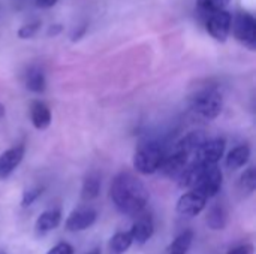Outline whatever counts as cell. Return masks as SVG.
<instances>
[{
    "instance_id": "cell-26",
    "label": "cell",
    "mask_w": 256,
    "mask_h": 254,
    "mask_svg": "<svg viewBox=\"0 0 256 254\" xmlns=\"http://www.w3.org/2000/svg\"><path fill=\"white\" fill-rule=\"evenodd\" d=\"M58 0H36V4L42 9H46V7H51L57 3Z\"/></svg>"
},
{
    "instance_id": "cell-5",
    "label": "cell",
    "mask_w": 256,
    "mask_h": 254,
    "mask_svg": "<svg viewBox=\"0 0 256 254\" xmlns=\"http://www.w3.org/2000/svg\"><path fill=\"white\" fill-rule=\"evenodd\" d=\"M231 30L238 42H242L249 49H255L256 46V19L249 12H238L232 22Z\"/></svg>"
},
{
    "instance_id": "cell-20",
    "label": "cell",
    "mask_w": 256,
    "mask_h": 254,
    "mask_svg": "<svg viewBox=\"0 0 256 254\" xmlns=\"http://www.w3.org/2000/svg\"><path fill=\"white\" fill-rule=\"evenodd\" d=\"M230 1L231 0H196V12L202 19H206L210 13L225 9Z\"/></svg>"
},
{
    "instance_id": "cell-15",
    "label": "cell",
    "mask_w": 256,
    "mask_h": 254,
    "mask_svg": "<svg viewBox=\"0 0 256 254\" xmlns=\"http://www.w3.org/2000/svg\"><path fill=\"white\" fill-rule=\"evenodd\" d=\"M134 244L132 241V235L130 232H117L111 240H110V244H108V249H110V254H124L130 246Z\"/></svg>"
},
{
    "instance_id": "cell-1",
    "label": "cell",
    "mask_w": 256,
    "mask_h": 254,
    "mask_svg": "<svg viewBox=\"0 0 256 254\" xmlns=\"http://www.w3.org/2000/svg\"><path fill=\"white\" fill-rule=\"evenodd\" d=\"M110 198L114 207L126 216L141 214L150 199L144 183L130 172H120L110 187Z\"/></svg>"
},
{
    "instance_id": "cell-21",
    "label": "cell",
    "mask_w": 256,
    "mask_h": 254,
    "mask_svg": "<svg viewBox=\"0 0 256 254\" xmlns=\"http://www.w3.org/2000/svg\"><path fill=\"white\" fill-rule=\"evenodd\" d=\"M255 187L256 171L255 168H249V169H246V171L242 174V177H240V180H238V189H240V192H242L244 196H249V195H252V193L255 192Z\"/></svg>"
},
{
    "instance_id": "cell-3",
    "label": "cell",
    "mask_w": 256,
    "mask_h": 254,
    "mask_svg": "<svg viewBox=\"0 0 256 254\" xmlns=\"http://www.w3.org/2000/svg\"><path fill=\"white\" fill-rule=\"evenodd\" d=\"M222 181H224V175L218 165H200L198 175L190 190L200 193L206 199H212L220 192Z\"/></svg>"
},
{
    "instance_id": "cell-7",
    "label": "cell",
    "mask_w": 256,
    "mask_h": 254,
    "mask_svg": "<svg viewBox=\"0 0 256 254\" xmlns=\"http://www.w3.org/2000/svg\"><path fill=\"white\" fill-rule=\"evenodd\" d=\"M225 147L226 144L222 138L206 139L194 153V162L200 165H218V162L224 157Z\"/></svg>"
},
{
    "instance_id": "cell-22",
    "label": "cell",
    "mask_w": 256,
    "mask_h": 254,
    "mask_svg": "<svg viewBox=\"0 0 256 254\" xmlns=\"http://www.w3.org/2000/svg\"><path fill=\"white\" fill-rule=\"evenodd\" d=\"M42 192H44L42 187H33V189L26 190L24 195H22V199H21V207H22V208L30 207V205L42 195Z\"/></svg>"
},
{
    "instance_id": "cell-6",
    "label": "cell",
    "mask_w": 256,
    "mask_h": 254,
    "mask_svg": "<svg viewBox=\"0 0 256 254\" xmlns=\"http://www.w3.org/2000/svg\"><path fill=\"white\" fill-rule=\"evenodd\" d=\"M206 28L212 37H214L219 42H225L231 33V22H232V15L226 10H216L210 13L206 19Z\"/></svg>"
},
{
    "instance_id": "cell-11",
    "label": "cell",
    "mask_w": 256,
    "mask_h": 254,
    "mask_svg": "<svg viewBox=\"0 0 256 254\" xmlns=\"http://www.w3.org/2000/svg\"><path fill=\"white\" fill-rule=\"evenodd\" d=\"M24 157V145H16L0 154V180H6L21 163Z\"/></svg>"
},
{
    "instance_id": "cell-28",
    "label": "cell",
    "mask_w": 256,
    "mask_h": 254,
    "mask_svg": "<svg viewBox=\"0 0 256 254\" xmlns=\"http://www.w3.org/2000/svg\"><path fill=\"white\" fill-rule=\"evenodd\" d=\"M4 112H6V109H4V106L0 103V117H3V115H4Z\"/></svg>"
},
{
    "instance_id": "cell-24",
    "label": "cell",
    "mask_w": 256,
    "mask_h": 254,
    "mask_svg": "<svg viewBox=\"0 0 256 254\" xmlns=\"http://www.w3.org/2000/svg\"><path fill=\"white\" fill-rule=\"evenodd\" d=\"M46 254H74V249L68 243H60L56 247H52Z\"/></svg>"
},
{
    "instance_id": "cell-14",
    "label": "cell",
    "mask_w": 256,
    "mask_h": 254,
    "mask_svg": "<svg viewBox=\"0 0 256 254\" xmlns=\"http://www.w3.org/2000/svg\"><path fill=\"white\" fill-rule=\"evenodd\" d=\"M249 157H250V148L243 144V145H238V147L232 148L228 153L225 165H226V168L230 171H237V169L243 168L249 162Z\"/></svg>"
},
{
    "instance_id": "cell-17",
    "label": "cell",
    "mask_w": 256,
    "mask_h": 254,
    "mask_svg": "<svg viewBox=\"0 0 256 254\" xmlns=\"http://www.w3.org/2000/svg\"><path fill=\"white\" fill-rule=\"evenodd\" d=\"M100 192V178L98 174H88L82 183L81 198L84 201H93L99 196Z\"/></svg>"
},
{
    "instance_id": "cell-8",
    "label": "cell",
    "mask_w": 256,
    "mask_h": 254,
    "mask_svg": "<svg viewBox=\"0 0 256 254\" xmlns=\"http://www.w3.org/2000/svg\"><path fill=\"white\" fill-rule=\"evenodd\" d=\"M96 219H98V213L93 208H87V207L78 208L69 214V217L64 222V228L69 232H81L93 226Z\"/></svg>"
},
{
    "instance_id": "cell-19",
    "label": "cell",
    "mask_w": 256,
    "mask_h": 254,
    "mask_svg": "<svg viewBox=\"0 0 256 254\" xmlns=\"http://www.w3.org/2000/svg\"><path fill=\"white\" fill-rule=\"evenodd\" d=\"M192 241H194V232L184 231L170 244L168 254H186L192 246Z\"/></svg>"
},
{
    "instance_id": "cell-9",
    "label": "cell",
    "mask_w": 256,
    "mask_h": 254,
    "mask_svg": "<svg viewBox=\"0 0 256 254\" xmlns=\"http://www.w3.org/2000/svg\"><path fill=\"white\" fill-rule=\"evenodd\" d=\"M207 205V199L200 193L190 190L184 193L177 202V213L183 217H196Z\"/></svg>"
},
{
    "instance_id": "cell-23",
    "label": "cell",
    "mask_w": 256,
    "mask_h": 254,
    "mask_svg": "<svg viewBox=\"0 0 256 254\" xmlns=\"http://www.w3.org/2000/svg\"><path fill=\"white\" fill-rule=\"evenodd\" d=\"M39 25H40V22H39V21H34V22L26 24V25H22V27L18 30V36H20L21 39H28V37H33V36H34V33L38 31Z\"/></svg>"
},
{
    "instance_id": "cell-13",
    "label": "cell",
    "mask_w": 256,
    "mask_h": 254,
    "mask_svg": "<svg viewBox=\"0 0 256 254\" xmlns=\"http://www.w3.org/2000/svg\"><path fill=\"white\" fill-rule=\"evenodd\" d=\"M30 118L33 126L38 130H45L50 124H51V112L50 108L44 103V102H33L32 108H30Z\"/></svg>"
},
{
    "instance_id": "cell-16",
    "label": "cell",
    "mask_w": 256,
    "mask_h": 254,
    "mask_svg": "<svg viewBox=\"0 0 256 254\" xmlns=\"http://www.w3.org/2000/svg\"><path fill=\"white\" fill-rule=\"evenodd\" d=\"M226 222H228V216L222 205H214L210 208V211L207 214V226L210 229L222 231V229H225Z\"/></svg>"
},
{
    "instance_id": "cell-29",
    "label": "cell",
    "mask_w": 256,
    "mask_h": 254,
    "mask_svg": "<svg viewBox=\"0 0 256 254\" xmlns=\"http://www.w3.org/2000/svg\"><path fill=\"white\" fill-rule=\"evenodd\" d=\"M90 254H99V253H98V252H94V253H90Z\"/></svg>"
},
{
    "instance_id": "cell-27",
    "label": "cell",
    "mask_w": 256,
    "mask_h": 254,
    "mask_svg": "<svg viewBox=\"0 0 256 254\" xmlns=\"http://www.w3.org/2000/svg\"><path fill=\"white\" fill-rule=\"evenodd\" d=\"M60 28H62V27H60V25H58V24H56V27H51V28H50V31H48V33H50V34H52V36H54V34H57V33H58V31H60Z\"/></svg>"
},
{
    "instance_id": "cell-2",
    "label": "cell",
    "mask_w": 256,
    "mask_h": 254,
    "mask_svg": "<svg viewBox=\"0 0 256 254\" xmlns=\"http://www.w3.org/2000/svg\"><path fill=\"white\" fill-rule=\"evenodd\" d=\"M164 147L156 141H148L141 144L134 154V168L142 175H152L159 171L162 160L165 157Z\"/></svg>"
},
{
    "instance_id": "cell-25",
    "label": "cell",
    "mask_w": 256,
    "mask_h": 254,
    "mask_svg": "<svg viewBox=\"0 0 256 254\" xmlns=\"http://www.w3.org/2000/svg\"><path fill=\"white\" fill-rule=\"evenodd\" d=\"M228 254H255V250H254L252 244H243V246L236 247L234 250H231Z\"/></svg>"
},
{
    "instance_id": "cell-12",
    "label": "cell",
    "mask_w": 256,
    "mask_h": 254,
    "mask_svg": "<svg viewBox=\"0 0 256 254\" xmlns=\"http://www.w3.org/2000/svg\"><path fill=\"white\" fill-rule=\"evenodd\" d=\"M60 223H62V213H60V210L45 211V213H42L38 217L36 225H34V232L42 237V235L57 229Z\"/></svg>"
},
{
    "instance_id": "cell-18",
    "label": "cell",
    "mask_w": 256,
    "mask_h": 254,
    "mask_svg": "<svg viewBox=\"0 0 256 254\" xmlns=\"http://www.w3.org/2000/svg\"><path fill=\"white\" fill-rule=\"evenodd\" d=\"M26 85L30 91L33 93H44L46 82L42 70L39 67H30L27 75H26Z\"/></svg>"
},
{
    "instance_id": "cell-4",
    "label": "cell",
    "mask_w": 256,
    "mask_h": 254,
    "mask_svg": "<svg viewBox=\"0 0 256 254\" xmlns=\"http://www.w3.org/2000/svg\"><path fill=\"white\" fill-rule=\"evenodd\" d=\"M224 106L222 94L214 88H206L196 93L192 99V111L196 117L202 120H214Z\"/></svg>"
},
{
    "instance_id": "cell-10",
    "label": "cell",
    "mask_w": 256,
    "mask_h": 254,
    "mask_svg": "<svg viewBox=\"0 0 256 254\" xmlns=\"http://www.w3.org/2000/svg\"><path fill=\"white\" fill-rule=\"evenodd\" d=\"M130 235H132V241L136 246H144L154 232V223H153V217L150 214H141L136 222L132 225L130 228Z\"/></svg>"
}]
</instances>
